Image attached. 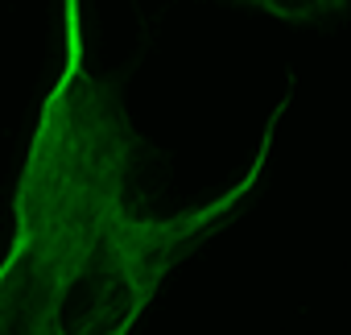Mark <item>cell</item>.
<instances>
[{
  "label": "cell",
  "instance_id": "cell-1",
  "mask_svg": "<svg viewBox=\"0 0 351 335\" xmlns=\"http://www.w3.org/2000/svg\"><path fill=\"white\" fill-rule=\"evenodd\" d=\"M281 116L285 100L228 191L169 216L145 211L149 145L128 116L124 75L91 67L83 0H62V67L38 108L9 207L0 335H124L165 277L252 203Z\"/></svg>",
  "mask_w": 351,
  "mask_h": 335
},
{
  "label": "cell",
  "instance_id": "cell-2",
  "mask_svg": "<svg viewBox=\"0 0 351 335\" xmlns=\"http://www.w3.org/2000/svg\"><path fill=\"white\" fill-rule=\"evenodd\" d=\"M236 5L261 9V13H269L277 21H289V25H310V21H322V17L343 13L351 0H236Z\"/></svg>",
  "mask_w": 351,
  "mask_h": 335
}]
</instances>
